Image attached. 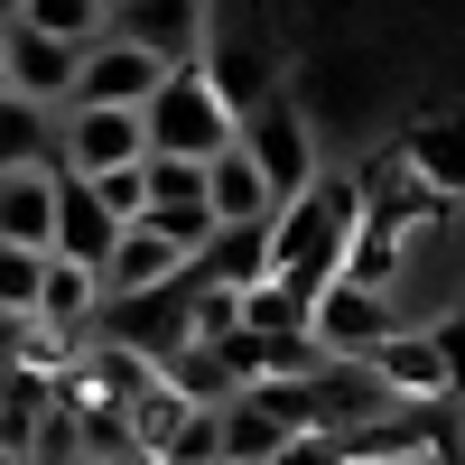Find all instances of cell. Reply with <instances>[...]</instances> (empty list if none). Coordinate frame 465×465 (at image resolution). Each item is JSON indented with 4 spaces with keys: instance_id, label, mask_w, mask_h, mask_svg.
<instances>
[{
    "instance_id": "1",
    "label": "cell",
    "mask_w": 465,
    "mask_h": 465,
    "mask_svg": "<svg viewBox=\"0 0 465 465\" xmlns=\"http://www.w3.org/2000/svg\"><path fill=\"white\" fill-rule=\"evenodd\" d=\"M354 223H363V186L354 177H307L289 205H270V280H289L298 298H317L326 280H344Z\"/></svg>"
},
{
    "instance_id": "2",
    "label": "cell",
    "mask_w": 465,
    "mask_h": 465,
    "mask_svg": "<svg viewBox=\"0 0 465 465\" xmlns=\"http://www.w3.org/2000/svg\"><path fill=\"white\" fill-rule=\"evenodd\" d=\"M232 131H242V122L214 103V84H205L196 65H168L159 94L140 103V140H149V159H196V168H205L214 149H232Z\"/></svg>"
},
{
    "instance_id": "3",
    "label": "cell",
    "mask_w": 465,
    "mask_h": 465,
    "mask_svg": "<svg viewBox=\"0 0 465 465\" xmlns=\"http://www.w3.org/2000/svg\"><path fill=\"white\" fill-rule=\"evenodd\" d=\"M186 307H196L186 270L159 280V289H131V298H94L84 344H122V354H140V363H168L177 344H186Z\"/></svg>"
},
{
    "instance_id": "4",
    "label": "cell",
    "mask_w": 465,
    "mask_h": 465,
    "mask_svg": "<svg viewBox=\"0 0 465 465\" xmlns=\"http://www.w3.org/2000/svg\"><path fill=\"white\" fill-rule=\"evenodd\" d=\"M196 74L214 84V103L242 122V112H261L270 94H280V56H270V37L252 19L232 10H205V47H196Z\"/></svg>"
},
{
    "instance_id": "5",
    "label": "cell",
    "mask_w": 465,
    "mask_h": 465,
    "mask_svg": "<svg viewBox=\"0 0 465 465\" xmlns=\"http://www.w3.org/2000/svg\"><path fill=\"white\" fill-rule=\"evenodd\" d=\"M232 149L261 168V186H270V205H289L307 177H326L317 168V131H307V112L289 103V94H270L261 112H242V131H232Z\"/></svg>"
},
{
    "instance_id": "6",
    "label": "cell",
    "mask_w": 465,
    "mask_h": 465,
    "mask_svg": "<svg viewBox=\"0 0 465 465\" xmlns=\"http://www.w3.org/2000/svg\"><path fill=\"white\" fill-rule=\"evenodd\" d=\"M391 326H401V307L381 298V289H363V280H326L317 307H307V344L335 354V363H363Z\"/></svg>"
},
{
    "instance_id": "7",
    "label": "cell",
    "mask_w": 465,
    "mask_h": 465,
    "mask_svg": "<svg viewBox=\"0 0 465 465\" xmlns=\"http://www.w3.org/2000/svg\"><path fill=\"white\" fill-rule=\"evenodd\" d=\"M298 410H307V429H317V438H344V429H363V419L401 410V401L372 381V363H335V354H317V363L298 372Z\"/></svg>"
},
{
    "instance_id": "8",
    "label": "cell",
    "mask_w": 465,
    "mask_h": 465,
    "mask_svg": "<svg viewBox=\"0 0 465 465\" xmlns=\"http://www.w3.org/2000/svg\"><path fill=\"white\" fill-rule=\"evenodd\" d=\"M159 56L122 47V37H94L84 56H74V84H65V112H140L149 94H159Z\"/></svg>"
},
{
    "instance_id": "9",
    "label": "cell",
    "mask_w": 465,
    "mask_h": 465,
    "mask_svg": "<svg viewBox=\"0 0 465 465\" xmlns=\"http://www.w3.org/2000/svg\"><path fill=\"white\" fill-rule=\"evenodd\" d=\"M205 10H214V0H112V10H103V37H122V47L159 56V65H196Z\"/></svg>"
},
{
    "instance_id": "10",
    "label": "cell",
    "mask_w": 465,
    "mask_h": 465,
    "mask_svg": "<svg viewBox=\"0 0 465 465\" xmlns=\"http://www.w3.org/2000/svg\"><path fill=\"white\" fill-rule=\"evenodd\" d=\"M140 159H149L140 112H56V177H112Z\"/></svg>"
},
{
    "instance_id": "11",
    "label": "cell",
    "mask_w": 465,
    "mask_h": 465,
    "mask_svg": "<svg viewBox=\"0 0 465 465\" xmlns=\"http://www.w3.org/2000/svg\"><path fill=\"white\" fill-rule=\"evenodd\" d=\"M186 280L196 289H223V298H242L270 280V223H214L196 252H186Z\"/></svg>"
},
{
    "instance_id": "12",
    "label": "cell",
    "mask_w": 465,
    "mask_h": 465,
    "mask_svg": "<svg viewBox=\"0 0 465 465\" xmlns=\"http://www.w3.org/2000/svg\"><path fill=\"white\" fill-rule=\"evenodd\" d=\"M0 56H10V94L37 103V112H65V84H74V56L84 47H56V37H37V28H0Z\"/></svg>"
},
{
    "instance_id": "13",
    "label": "cell",
    "mask_w": 465,
    "mask_h": 465,
    "mask_svg": "<svg viewBox=\"0 0 465 465\" xmlns=\"http://www.w3.org/2000/svg\"><path fill=\"white\" fill-rule=\"evenodd\" d=\"M363 363H372V381H381L391 401H419V410H438V401H447V372H438L429 326H419V335H410V326H391V335H381ZM447 410H456V401H447Z\"/></svg>"
},
{
    "instance_id": "14",
    "label": "cell",
    "mask_w": 465,
    "mask_h": 465,
    "mask_svg": "<svg viewBox=\"0 0 465 465\" xmlns=\"http://www.w3.org/2000/svg\"><path fill=\"white\" fill-rule=\"evenodd\" d=\"M391 159H401V177L419 196H438V205L465 196V122H410Z\"/></svg>"
},
{
    "instance_id": "15",
    "label": "cell",
    "mask_w": 465,
    "mask_h": 465,
    "mask_svg": "<svg viewBox=\"0 0 465 465\" xmlns=\"http://www.w3.org/2000/svg\"><path fill=\"white\" fill-rule=\"evenodd\" d=\"M177 270H186V252L168 242V232L122 223V232H112V252H103V270H94V289H103V298H131V289H159V280H177Z\"/></svg>"
},
{
    "instance_id": "16",
    "label": "cell",
    "mask_w": 465,
    "mask_h": 465,
    "mask_svg": "<svg viewBox=\"0 0 465 465\" xmlns=\"http://www.w3.org/2000/svg\"><path fill=\"white\" fill-rule=\"evenodd\" d=\"M112 223L103 205H94V186L84 177H56V232H47V261H74V270H103V252H112Z\"/></svg>"
},
{
    "instance_id": "17",
    "label": "cell",
    "mask_w": 465,
    "mask_h": 465,
    "mask_svg": "<svg viewBox=\"0 0 465 465\" xmlns=\"http://www.w3.org/2000/svg\"><path fill=\"white\" fill-rule=\"evenodd\" d=\"M47 232H56V168H10L0 177V242L47 252Z\"/></svg>"
},
{
    "instance_id": "18",
    "label": "cell",
    "mask_w": 465,
    "mask_h": 465,
    "mask_svg": "<svg viewBox=\"0 0 465 465\" xmlns=\"http://www.w3.org/2000/svg\"><path fill=\"white\" fill-rule=\"evenodd\" d=\"M205 223H270V186L242 149H214L205 159Z\"/></svg>"
},
{
    "instance_id": "19",
    "label": "cell",
    "mask_w": 465,
    "mask_h": 465,
    "mask_svg": "<svg viewBox=\"0 0 465 465\" xmlns=\"http://www.w3.org/2000/svg\"><path fill=\"white\" fill-rule=\"evenodd\" d=\"M94 270H74V261H37V307H28V317L37 326H56L65 344H84V317H94Z\"/></svg>"
},
{
    "instance_id": "20",
    "label": "cell",
    "mask_w": 465,
    "mask_h": 465,
    "mask_svg": "<svg viewBox=\"0 0 465 465\" xmlns=\"http://www.w3.org/2000/svg\"><path fill=\"white\" fill-rule=\"evenodd\" d=\"M10 168H56V112L0 94V177Z\"/></svg>"
},
{
    "instance_id": "21",
    "label": "cell",
    "mask_w": 465,
    "mask_h": 465,
    "mask_svg": "<svg viewBox=\"0 0 465 465\" xmlns=\"http://www.w3.org/2000/svg\"><path fill=\"white\" fill-rule=\"evenodd\" d=\"M19 28L56 37V47H94L103 37V0H19Z\"/></svg>"
},
{
    "instance_id": "22",
    "label": "cell",
    "mask_w": 465,
    "mask_h": 465,
    "mask_svg": "<svg viewBox=\"0 0 465 465\" xmlns=\"http://www.w3.org/2000/svg\"><path fill=\"white\" fill-rule=\"evenodd\" d=\"M307 307L317 298H298L289 280H261V289H242V335H307Z\"/></svg>"
},
{
    "instance_id": "23",
    "label": "cell",
    "mask_w": 465,
    "mask_h": 465,
    "mask_svg": "<svg viewBox=\"0 0 465 465\" xmlns=\"http://www.w3.org/2000/svg\"><path fill=\"white\" fill-rule=\"evenodd\" d=\"M37 261H47V252L0 242V317H28V307H37Z\"/></svg>"
},
{
    "instance_id": "24",
    "label": "cell",
    "mask_w": 465,
    "mask_h": 465,
    "mask_svg": "<svg viewBox=\"0 0 465 465\" xmlns=\"http://www.w3.org/2000/svg\"><path fill=\"white\" fill-rule=\"evenodd\" d=\"M84 186H94V205H103L112 223H131V214H140V168H112V177H84Z\"/></svg>"
},
{
    "instance_id": "25",
    "label": "cell",
    "mask_w": 465,
    "mask_h": 465,
    "mask_svg": "<svg viewBox=\"0 0 465 465\" xmlns=\"http://www.w3.org/2000/svg\"><path fill=\"white\" fill-rule=\"evenodd\" d=\"M429 344H438V372H447V401H465V317L429 326Z\"/></svg>"
},
{
    "instance_id": "26",
    "label": "cell",
    "mask_w": 465,
    "mask_h": 465,
    "mask_svg": "<svg viewBox=\"0 0 465 465\" xmlns=\"http://www.w3.org/2000/svg\"><path fill=\"white\" fill-rule=\"evenodd\" d=\"M270 465H344V456H335V438H317V429H307V438H289Z\"/></svg>"
},
{
    "instance_id": "27",
    "label": "cell",
    "mask_w": 465,
    "mask_h": 465,
    "mask_svg": "<svg viewBox=\"0 0 465 465\" xmlns=\"http://www.w3.org/2000/svg\"><path fill=\"white\" fill-rule=\"evenodd\" d=\"M381 465H456V456H381Z\"/></svg>"
},
{
    "instance_id": "28",
    "label": "cell",
    "mask_w": 465,
    "mask_h": 465,
    "mask_svg": "<svg viewBox=\"0 0 465 465\" xmlns=\"http://www.w3.org/2000/svg\"><path fill=\"white\" fill-rule=\"evenodd\" d=\"M0 465H37V456H19V447H0Z\"/></svg>"
},
{
    "instance_id": "29",
    "label": "cell",
    "mask_w": 465,
    "mask_h": 465,
    "mask_svg": "<svg viewBox=\"0 0 465 465\" xmlns=\"http://www.w3.org/2000/svg\"><path fill=\"white\" fill-rule=\"evenodd\" d=\"M10 19H19V0H0V28H10Z\"/></svg>"
},
{
    "instance_id": "30",
    "label": "cell",
    "mask_w": 465,
    "mask_h": 465,
    "mask_svg": "<svg viewBox=\"0 0 465 465\" xmlns=\"http://www.w3.org/2000/svg\"><path fill=\"white\" fill-rule=\"evenodd\" d=\"M0 94H10V56H0Z\"/></svg>"
}]
</instances>
